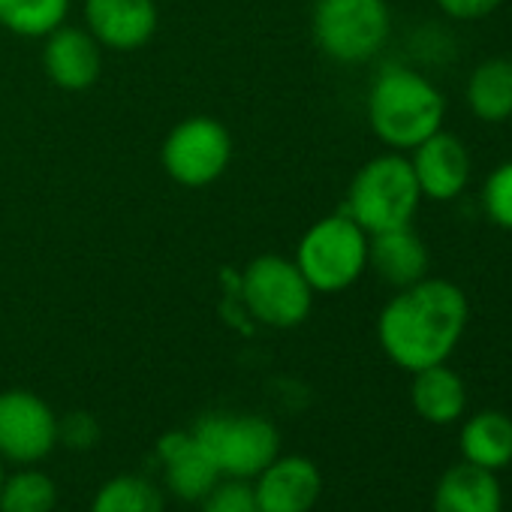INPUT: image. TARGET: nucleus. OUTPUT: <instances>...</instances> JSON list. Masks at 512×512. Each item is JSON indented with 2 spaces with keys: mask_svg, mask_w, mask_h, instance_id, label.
<instances>
[{
  "mask_svg": "<svg viewBox=\"0 0 512 512\" xmlns=\"http://www.w3.org/2000/svg\"><path fill=\"white\" fill-rule=\"evenodd\" d=\"M470 320L467 293L446 278H422L383 305L377 317V341L401 371H422L449 362Z\"/></svg>",
  "mask_w": 512,
  "mask_h": 512,
  "instance_id": "1",
  "label": "nucleus"
},
{
  "mask_svg": "<svg viewBox=\"0 0 512 512\" xmlns=\"http://www.w3.org/2000/svg\"><path fill=\"white\" fill-rule=\"evenodd\" d=\"M446 97L413 67L386 64L368 91V124L392 151H413L443 130Z\"/></svg>",
  "mask_w": 512,
  "mask_h": 512,
  "instance_id": "2",
  "label": "nucleus"
},
{
  "mask_svg": "<svg viewBox=\"0 0 512 512\" xmlns=\"http://www.w3.org/2000/svg\"><path fill=\"white\" fill-rule=\"evenodd\" d=\"M422 205V190L416 184L410 157L401 151L380 154L368 160L350 181L344 214L353 217L368 235L410 226Z\"/></svg>",
  "mask_w": 512,
  "mask_h": 512,
  "instance_id": "3",
  "label": "nucleus"
},
{
  "mask_svg": "<svg viewBox=\"0 0 512 512\" xmlns=\"http://www.w3.org/2000/svg\"><path fill=\"white\" fill-rule=\"evenodd\" d=\"M296 266L314 293H344L368 272V232L344 211L320 217L296 244Z\"/></svg>",
  "mask_w": 512,
  "mask_h": 512,
  "instance_id": "4",
  "label": "nucleus"
},
{
  "mask_svg": "<svg viewBox=\"0 0 512 512\" xmlns=\"http://www.w3.org/2000/svg\"><path fill=\"white\" fill-rule=\"evenodd\" d=\"M190 434L226 479H253L281 449L278 428L256 413H211L202 416Z\"/></svg>",
  "mask_w": 512,
  "mask_h": 512,
  "instance_id": "5",
  "label": "nucleus"
},
{
  "mask_svg": "<svg viewBox=\"0 0 512 512\" xmlns=\"http://www.w3.org/2000/svg\"><path fill=\"white\" fill-rule=\"evenodd\" d=\"M392 34L386 0H317L314 40L338 64H365L383 52Z\"/></svg>",
  "mask_w": 512,
  "mask_h": 512,
  "instance_id": "6",
  "label": "nucleus"
},
{
  "mask_svg": "<svg viewBox=\"0 0 512 512\" xmlns=\"http://www.w3.org/2000/svg\"><path fill=\"white\" fill-rule=\"evenodd\" d=\"M314 290L299 272L296 260L281 253H263L241 272V299L256 323L269 329H296L311 317Z\"/></svg>",
  "mask_w": 512,
  "mask_h": 512,
  "instance_id": "7",
  "label": "nucleus"
},
{
  "mask_svg": "<svg viewBox=\"0 0 512 512\" xmlns=\"http://www.w3.org/2000/svg\"><path fill=\"white\" fill-rule=\"evenodd\" d=\"M232 160V136L211 115H190L169 130L160 145L163 172L181 187L214 184Z\"/></svg>",
  "mask_w": 512,
  "mask_h": 512,
  "instance_id": "8",
  "label": "nucleus"
},
{
  "mask_svg": "<svg viewBox=\"0 0 512 512\" xmlns=\"http://www.w3.org/2000/svg\"><path fill=\"white\" fill-rule=\"evenodd\" d=\"M58 443V416L52 407L28 392H0V458L16 464L43 461Z\"/></svg>",
  "mask_w": 512,
  "mask_h": 512,
  "instance_id": "9",
  "label": "nucleus"
},
{
  "mask_svg": "<svg viewBox=\"0 0 512 512\" xmlns=\"http://www.w3.org/2000/svg\"><path fill=\"white\" fill-rule=\"evenodd\" d=\"M85 31L112 52H136L157 34L160 13L154 0H85Z\"/></svg>",
  "mask_w": 512,
  "mask_h": 512,
  "instance_id": "10",
  "label": "nucleus"
},
{
  "mask_svg": "<svg viewBox=\"0 0 512 512\" xmlns=\"http://www.w3.org/2000/svg\"><path fill=\"white\" fill-rule=\"evenodd\" d=\"M410 166L422 190V199H431V202H452L455 196H461L473 172L467 145L455 133H446V130H437L422 145H416Z\"/></svg>",
  "mask_w": 512,
  "mask_h": 512,
  "instance_id": "11",
  "label": "nucleus"
},
{
  "mask_svg": "<svg viewBox=\"0 0 512 512\" xmlns=\"http://www.w3.org/2000/svg\"><path fill=\"white\" fill-rule=\"evenodd\" d=\"M253 479V500L260 512H311L323 491L317 464L302 455H278Z\"/></svg>",
  "mask_w": 512,
  "mask_h": 512,
  "instance_id": "12",
  "label": "nucleus"
},
{
  "mask_svg": "<svg viewBox=\"0 0 512 512\" xmlns=\"http://www.w3.org/2000/svg\"><path fill=\"white\" fill-rule=\"evenodd\" d=\"M43 70L52 85L61 91L79 94L97 85L103 73V46L85 31L61 25L55 34L46 37L43 46Z\"/></svg>",
  "mask_w": 512,
  "mask_h": 512,
  "instance_id": "13",
  "label": "nucleus"
},
{
  "mask_svg": "<svg viewBox=\"0 0 512 512\" xmlns=\"http://www.w3.org/2000/svg\"><path fill=\"white\" fill-rule=\"evenodd\" d=\"M368 269L395 290L428 278V247L413 223L368 235Z\"/></svg>",
  "mask_w": 512,
  "mask_h": 512,
  "instance_id": "14",
  "label": "nucleus"
},
{
  "mask_svg": "<svg viewBox=\"0 0 512 512\" xmlns=\"http://www.w3.org/2000/svg\"><path fill=\"white\" fill-rule=\"evenodd\" d=\"M157 455L163 461V476L169 491L184 500V503H196L205 500V494L220 482L217 467L208 461V455L196 446L190 431H175L166 434L157 443Z\"/></svg>",
  "mask_w": 512,
  "mask_h": 512,
  "instance_id": "15",
  "label": "nucleus"
},
{
  "mask_svg": "<svg viewBox=\"0 0 512 512\" xmlns=\"http://www.w3.org/2000/svg\"><path fill=\"white\" fill-rule=\"evenodd\" d=\"M503 488L494 470L476 464L449 467L434 488V512H500Z\"/></svg>",
  "mask_w": 512,
  "mask_h": 512,
  "instance_id": "16",
  "label": "nucleus"
},
{
  "mask_svg": "<svg viewBox=\"0 0 512 512\" xmlns=\"http://www.w3.org/2000/svg\"><path fill=\"white\" fill-rule=\"evenodd\" d=\"M410 401L419 419L431 425H452L467 410V386L458 371L440 362L413 374Z\"/></svg>",
  "mask_w": 512,
  "mask_h": 512,
  "instance_id": "17",
  "label": "nucleus"
},
{
  "mask_svg": "<svg viewBox=\"0 0 512 512\" xmlns=\"http://www.w3.org/2000/svg\"><path fill=\"white\" fill-rule=\"evenodd\" d=\"M461 458L485 470L512 464V419L500 410H479L461 425Z\"/></svg>",
  "mask_w": 512,
  "mask_h": 512,
  "instance_id": "18",
  "label": "nucleus"
},
{
  "mask_svg": "<svg viewBox=\"0 0 512 512\" xmlns=\"http://www.w3.org/2000/svg\"><path fill=\"white\" fill-rule=\"evenodd\" d=\"M467 109L485 124H503L512 118V61L488 58L482 61L464 88Z\"/></svg>",
  "mask_w": 512,
  "mask_h": 512,
  "instance_id": "19",
  "label": "nucleus"
},
{
  "mask_svg": "<svg viewBox=\"0 0 512 512\" xmlns=\"http://www.w3.org/2000/svg\"><path fill=\"white\" fill-rule=\"evenodd\" d=\"M67 16L70 0H0V28L22 40H46Z\"/></svg>",
  "mask_w": 512,
  "mask_h": 512,
  "instance_id": "20",
  "label": "nucleus"
},
{
  "mask_svg": "<svg viewBox=\"0 0 512 512\" xmlns=\"http://www.w3.org/2000/svg\"><path fill=\"white\" fill-rule=\"evenodd\" d=\"M91 512H163V491L142 476H115L94 494Z\"/></svg>",
  "mask_w": 512,
  "mask_h": 512,
  "instance_id": "21",
  "label": "nucleus"
},
{
  "mask_svg": "<svg viewBox=\"0 0 512 512\" xmlns=\"http://www.w3.org/2000/svg\"><path fill=\"white\" fill-rule=\"evenodd\" d=\"M55 503L58 488L40 470H22L4 479V488H0V512H52Z\"/></svg>",
  "mask_w": 512,
  "mask_h": 512,
  "instance_id": "22",
  "label": "nucleus"
},
{
  "mask_svg": "<svg viewBox=\"0 0 512 512\" xmlns=\"http://www.w3.org/2000/svg\"><path fill=\"white\" fill-rule=\"evenodd\" d=\"M482 211L494 226L512 232V160L488 172L482 184Z\"/></svg>",
  "mask_w": 512,
  "mask_h": 512,
  "instance_id": "23",
  "label": "nucleus"
},
{
  "mask_svg": "<svg viewBox=\"0 0 512 512\" xmlns=\"http://www.w3.org/2000/svg\"><path fill=\"white\" fill-rule=\"evenodd\" d=\"M202 512H260V509H256L253 488L247 485V479H229V482H217L205 494Z\"/></svg>",
  "mask_w": 512,
  "mask_h": 512,
  "instance_id": "24",
  "label": "nucleus"
},
{
  "mask_svg": "<svg viewBox=\"0 0 512 512\" xmlns=\"http://www.w3.org/2000/svg\"><path fill=\"white\" fill-rule=\"evenodd\" d=\"M100 437V425L91 413H70L67 419H58V440L70 449H91Z\"/></svg>",
  "mask_w": 512,
  "mask_h": 512,
  "instance_id": "25",
  "label": "nucleus"
},
{
  "mask_svg": "<svg viewBox=\"0 0 512 512\" xmlns=\"http://www.w3.org/2000/svg\"><path fill=\"white\" fill-rule=\"evenodd\" d=\"M443 16L455 22H476L503 7V0H434Z\"/></svg>",
  "mask_w": 512,
  "mask_h": 512,
  "instance_id": "26",
  "label": "nucleus"
},
{
  "mask_svg": "<svg viewBox=\"0 0 512 512\" xmlns=\"http://www.w3.org/2000/svg\"><path fill=\"white\" fill-rule=\"evenodd\" d=\"M0 488H4V458H0Z\"/></svg>",
  "mask_w": 512,
  "mask_h": 512,
  "instance_id": "27",
  "label": "nucleus"
}]
</instances>
